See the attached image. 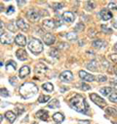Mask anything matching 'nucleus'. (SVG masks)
<instances>
[{"label": "nucleus", "mask_w": 117, "mask_h": 124, "mask_svg": "<svg viewBox=\"0 0 117 124\" xmlns=\"http://www.w3.org/2000/svg\"><path fill=\"white\" fill-rule=\"evenodd\" d=\"M14 39L11 34H3L1 36V43L2 44H11L13 43Z\"/></svg>", "instance_id": "dca6fc26"}, {"label": "nucleus", "mask_w": 117, "mask_h": 124, "mask_svg": "<svg viewBox=\"0 0 117 124\" xmlns=\"http://www.w3.org/2000/svg\"><path fill=\"white\" fill-rule=\"evenodd\" d=\"M100 15H101V17H102V19L103 21H108V20H110V19L112 18L111 12L108 11L107 9H102V10L101 11Z\"/></svg>", "instance_id": "2eb2a0df"}, {"label": "nucleus", "mask_w": 117, "mask_h": 124, "mask_svg": "<svg viewBox=\"0 0 117 124\" xmlns=\"http://www.w3.org/2000/svg\"><path fill=\"white\" fill-rule=\"evenodd\" d=\"M47 67L45 65H43L42 63H39L36 65L35 69H34V71L37 73V74H44L46 71H47Z\"/></svg>", "instance_id": "f8f14e48"}, {"label": "nucleus", "mask_w": 117, "mask_h": 124, "mask_svg": "<svg viewBox=\"0 0 117 124\" xmlns=\"http://www.w3.org/2000/svg\"><path fill=\"white\" fill-rule=\"evenodd\" d=\"M16 23H17V26H18L20 29H22V31H27V30L29 29V25H28L22 19H19Z\"/></svg>", "instance_id": "9d476101"}, {"label": "nucleus", "mask_w": 117, "mask_h": 124, "mask_svg": "<svg viewBox=\"0 0 117 124\" xmlns=\"http://www.w3.org/2000/svg\"><path fill=\"white\" fill-rule=\"evenodd\" d=\"M86 4H87V6H88L87 8H88V9H90V10L94 9V8H95V6H96V5H95V3H94L93 1H87V2H86Z\"/></svg>", "instance_id": "473e14b6"}, {"label": "nucleus", "mask_w": 117, "mask_h": 124, "mask_svg": "<svg viewBox=\"0 0 117 124\" xmlns=\"http://www.w3.org/2000/svg\"><path fill=\"white\" fill-rule=\"evenodd\" d=\"M81 89H82L83 91H87V90H90V89H91V87H90L89 85H87V84H84V83H82Z\"/></svg>", "instance_id": "4c0bfd02"}, {"label": "nucleus", "mask_w": 117, "mask_h": 124, "mask_svg": "<svg viewBox=\"0 0 117 124\" xmlns=\"http://www.w3.org/2000/svg\"><path fill=\"white\" fill-rule=\"evenodd\" d=\"M49 54H50V56H52L54 58H58V51L57 49H51Z\"/></svg>", "instance_id": "7c9ffc66"}, {"label": "nucleus", "mask_w": 117, "mask_h": 124, "mask_svg": "<svg viewBox=\"0 0 117 124\" xmlns=\"http://www.w3.org/2000/svg\"><path fill=\"white\" fill-rule=\"evenodd\" d=\"M105 112L108 115H111V116H116L117 115V110L114 109L113 108H105Z\"/></svg>", "instance_id": "393cba45"}, {"label": "nucleus", "mask_w": 117, "mask_h": 124, "mask_svg": "<svg viewBox=\"0 0 117 124\" xmlns=\"http://www.w3.org/2000/svg\"><path fill=\"white\" fill-rule=\"evenodd\" d=\"M60 48H63V49H66V48H67V44H66V43H60V46H58Z\"/></svg>", "instance_id": "c03bdc74"}, {"label": "nucleus", "mask_w": 117, "mask_h": 124, "mask_svg": "<svg viewBox=\"0 0 117 124\" xmlns=\"http://www.w3.org/2000/svg\"><path fill=\"white\" fill-rule=\"evenodd\" d=\"M17 3L21 6V5H24V4L26 3V1H17Z\"/></svg>", "instance_id": "49530a36"}, {"label": "nucleus", "mask_w": 117, "mask_h": 124, "mask_svg": "<svg viewBox=\"0 0 117 124\" xmlns=\"http://www.w3.org/2000/svg\"><path fill=\"white\" fill-rule=\"evenodd\" d=\"M15 42L19 46H22V47H23V46L26 45V39H25V37L22 34H18L16 36V38H15Z\"/></svg>", "instance_id": "ddd939ff"}, {"label": "nucleus", "mask_w": 117, "mask_h": 124, "mask_svg": "<svg viewBox=\"0 0 117 124\" xmlns=\"http://www.w3.org/2000/svg\"><path fill=\"white\" fill-rule=\"evenodd\" d=\"M0 25H1V30H0V34H1V36L3 35V22L0 23Z\"/></svg>", "instance_id": "a18cd8bd"}, {"label": "nucleus", "mask_w": 117, "mask_h": 124, "mask_svg": "<svg viewBox=\"0 0 117 124\" xmlns=\"http://www.w3.org/2000/svg\"><path fill=\"white\" fill-rule=\"evenodd\" d=\"M42 87H43V89H44L45 91H47V92H52V91L54 90V86H53V84H51V83H45V84L42 85Z\"/></svg>", "instance_id": "bb28decb"}, {"label": "nucleus", "mask_w": 117, "mask_h": 124, "mask_svg": "<svg viewBox=\"0 0 117 124\" xmlns=\"http://www.w3.org/2000/svg\"><path fill=\"white\" fill-rule=\"evenodd\" d=\"M58 107H60V103H58V101L57 99L51 100V102L48 105V108H58Z\"/></svg>", "instance_id": "4be33fe9"}, {"label": "nucleus", "mask_w": 117, "mask_h": 124, "mask_svg": "<svg viewBox=\"0 0 117 124\" xmlns=\"http://www.w3.org/2000/svg\"><path fill=\"white\" fill-rule=\"evenodd\" d=\"M63 19L66 21V22H68V23H72L75 19V16L71 13V12H65L63 14Z\"/></svg>", "instance_id": "a211bd4d"}, {"label": "nucleus", "mask_w": 117, "mask_h": 124, "mask_svg": "<svg viewBox=\"0 0 117 124\" xmlns=\"http://www.w3.org/2000/svg\"><path fill=\"white\" fill-rule=\"evenodd\" d=\"M28 49L34 55H38L43 51V44L39 39L32 38L28 43Z\"/></svg>", "instance_id": "7ed1b4c3"}, {"label": "nucleus", "mask_w": 117, "mask_h": 124, "mask_svg": "<svg viewBox=\"0 0 117 124\" xmlns=\"http://www.w3.org/2000/svg\"><path fill=\"white\" fill-rule=\"evenodd\" d=\"M55 40H56L55 35H53L51 33H46L44 35V37H43V41H44V43L46 45H52V44H54Z\"/></svg>", "instance_id": "6e6552de"}, {"label": "nucleus", "mask_w": 117, "mask_h": 124, "mask_svg": "<svg viewBox=\"0 0 117 124\" xmlns=\"http://www.w3.org/2000/svg\"><path fill=\"white\" fill-rule=\"evenodd\" d=\"M50 99H51V98H50V96L41 95V96L39 97V99H38V102H39L40 104H45V103H47V102H48Z\"/></svg>", "instance_id": "cd10ccee"}, {"label": "nucleus", "mask_w": 117, "mask_h": 124, "mask_svg": "<svg viewBox=\"0 0 117 124\" xmlns=\"http://www.w3.org/2000/svg\"><path fill=\"white\" fill-rule=\"evenodd\" d=\"M15 12V8L13 7V6H9V8H8V10H7V14L8 15H11L12 13H14Z\"/></svg>", "instance_id": "58836bf2"}, {"label": "nucleus", "mask_w": 117, "mask_h": 124, "mask_svg": "<svg viewBox=\"0 0 117 124\" xmlns=\"http://www.w3.org/2000/svg\"><path fill=\"white\" fill-rule=\"evenodd\" d=\"M9 81H10V83L13 85V86H16L17 85V81H18V78L17 77H15V76H12L10 79H9Z\"/></svg>", "instance_id": "c9c22d12"}, {"label": "nucleus", "mask_w": 117, "mask_h": 124, "mask_svg": "<svg viewBox=\"0 0 117 124\" xmlns=\"http://www.w3.org/2000/svg\"><path fill=\"white\" fill-rule=\"evenodd\" d=\"M110 59L114 62V63L117 64V54H112V55H110Z\"/></svg>", "instance_id": "a19ab883"}, {"label": "nucleus", "mask_w": 117, "mask_h": 124, "mask_svg": "<svg viewBox=\"0 0 117 124\" xmlns=\"http://www.w3.org/2000/svg\"><path fill=\"white\" fill-rule=\"evenodd\" d=\"M92 45H93V47L100 49V48H102V47L104 45V42L102 41V40H95V41H93Z\"/></svg>", "instance_id": "b1692460"}, {"label": "nucleus", "mask_w": 117, "mask_h": 124, "mask_svg": "<svg viewBox=\"0 0 117 124\" xmlns=\"http://www.w3.org/2000/svg\"><path fill=\"white\" fill-rule=\"evenodd\" d=\"M60 79L62 81H65V82H69L73 79V74H72L71 71L66 70V71H64L60 74Z\"/></svg>", "instance_id": "423d86ee"}, {"label": "nucleus", "mask_w": 117, "mask_h": 124, "mask_svg": "<svg viewBox=\"0 0 117 124\" xmlns=\"http://www.w3.org/2000/svg\"><path fill=\"white\" fill-rule=\"evenodd\" d=\"M26 17L29 21H31V22H37L40 18V15L38 14V12L34 9H30V10H28L26 12Z\"/></svg>", "instance_id": "39448f33"}, {"label": "nucleus", "mask_w": 117, "mask_h": 124, "mask_svg": "<svg viewBox=\"0 0 117 124\" xmlns=\"http://www.w3.org/2000/svg\"><path fill=\"white\" fill-rule=\"evenodd\" d=\"M16 56H17V58H18L20 61H25V60L27 59V53H26L23 49L18 50L17 53H16Z\"/></svg>", "instance_id": "f3484780"}, {"label": "nucleus", "mask_w": 117, "mask_h": 124, "mask_svg": "<svg viewBox=\"0 0 117 124\" xmlns=\"http://www.w3.org/2000/svg\"><path fill=\"white\" fill-rule=\"evenodd\" d=\"M78 123L79 124H90V121L89 120H80Z\"/></svg>", "instance_id": "37998d69"}, {"label": "nucleus", "mask_w": 117, "mask_h": 124, "mask_svg": "<svg viewBox=\"0 0 117 124\" xmlns=\"http://www.w3.org/2000/svg\"><path fill=\"white\" fill-rule=\"evenodd\" d=\"M114 49H115V51H116V52H117V43H116V44H115V46H114Z\"/></svg>", "instance_id": "8fccbe9b"}, {"label": "nucleus", "mask_w": 117, "mask_h": 124, "mask_svg": "<svg viewBox=\"0 0 117 124\" xmlns=\"http://www.w3.org/2000/svg\"><path fill=\"white\" fill-rule=\"evenodd\" d=\"M53 119H54L56 122H58V123H61V122H63V121L65 120V116H64L63 113L56 112V113L53 115Z\"/></svg>", "instance_id": "aec40b11"}, {"label": "nucleus", "mask_w": 117, "mask_h": 124, "mask_svg": "<svg viewBox=\"0 0 117 124\" xmlns=\"http://www.w3.org/2000/svg\"><path fill=\"white\" fill-rule=\"evenodd\" d=\"M112 91H113V90H112V88H110V87H103V88L101 89L100 92L102 93V95H103V96H108Z\"/></svg>", "instance_id": "5701e85b"}, {"label": "nucleus", "mask_w": 117, "mask_h": 124, "mask_svg": "<svg viewBox=\"0 0 117 124\" xmlns=\"http://www.w3.org/2000/svg\"><path fill=\"white\" fill-rule=\"evenodd\" d=\"M62 8H64V4H63V3L56 4V6H55V9H56V10H60V9H62Z\"/></svg>", "instance_id": "79ce46f5"}, {"label": "nucleus", "mask_w": 117, "mask_h": 124, "mask_svg": "<svg viewBox=\"0 0 117 124\" xmlns=\"http://www.w3.org/2000/svg\"><path fill=\"white\" fill-rule=\"evenodd\" d=\"M108 8H109V9H113V10H117V2H116V1H111V2H109Z\"/></svg>", "instance_id": "2f4dec72"}, {"label": "nucleus", "mask_w": 117, "mask_h": 124, "mask_svg": "<svg viewBox=\"0 0 117 124\" xmlns=\"http://www.w3.org/2000/svg\"><path fill=\"white\" fill-rule=\"evenodd\" d=\"M84 24L82 23H77L76 24V26H75V30H77V31H80V30H83L84 29Z\"/></svg>", "instance_id": "72a5a7b5"}, {"label": "nucleus", "mask_w": 117, "mask_h": 124, "mask_svg": "<svg viewBox=\"0 0 117 124\" xmlns=\"http://www.w3.org/2000/svg\"><path fill=\"white\" fill-rule=\"evenodd\" d=\"M6 69L7 70H15L17 69V64L15 63L14 61H10L9 63L6 65Z\"/></svg>", "instance_id": "a878e982"}, {"label": "nucleus", "mask_w": 117, "mask_h": 124, "mask_svg": "<svg viewBox=\"0 0 117 124\" xmlns=\"http://www.w3.org/2000/svg\"><path fill=\"white\" fill-rule=\"evenodd\" d=\"M113 26H114L115 28H117V20H116V21L113 23Z\"/></svg>", "instance_id": "de8ad7c7"}, {"label": "nucleus", "mask_w": 117, "mask_h": 124, "mask_svg": "<svg viewBox=\"0 0 117 124\" xmlns=\"http://www.w3.org/2000/svg\"><path fill=\"white\" fill-rule=\"evenodd\" d=\"M90 98H91V100H92L96 105H98V106L101 107V108H103V107L106 105L105 101H104L102 97H100L98 94H95V93H93V94L90 95Z\"/></svg>", "instance_id": "20e7f679"}, {"label": "nucleus", "mask_w": 117, "mask_h": 124, "mask_svg": "<svg viewBox=\"0 0 117 124\" xmlns=\"http://www.w3.org/2000/svg\"><path fill=\"white\" fill-rule=\"evenodd\" d=\"M102 31L103 32H106V33H110L112 30L111 29H109L107 26H105V25H102Z\"/></svg>", "instance_id": "e433bc0d"}, {"label": "nucleus", "mask_w": 117, "mask_h": 124, "mask_svg": "<svg viewBox=\"0 0 117 124\" xmlns=\"http://www.w3.org/2000/svg\"><path fill=\"white\" fill-rule=\"evenodd\" d=\"M97 79H98V81H100V82L106 81V77H105V76H103V75H99Z\"/></svg>", "instance_id": "ea45409f"}, {"label": "nucleus", "mask_w": 117, "mask_h": 124, "mask_svg": "<svg viewBox=\"0 0 117 124\" xmlns=\"http://www.w3.org/2000/svg\"><path fill=\"white\" fill-rule=\"evenodd\" d=\"M69 106L76 111L86 113L87 110L89 109L88 104L86 103L85 99L81 95H75L70 101H69Z\"/></svg>", "instance_id": "f257e3e1"}, {"label": "nucleus", "mask_w": 117, "mask_h": 124, "mask_svg": "<svg viewBox=\"0 0 117 124\" xmlns=\"http://www.w3.org/2000/svg\"><path fill=\"white\" fill-rule=\"evenodd\" d=\"M43 27L47 30L53 29L56 27V23L53 20H45V21H43Z\"/></svg>", "instance_id": "9b49d317"}, {"label": "nucleus", "mask_w": 117, "mask_h": 124, "mask_svg": "<svg viewBox=\"0 0 117 124\" xmlns=\"http://www.w3.org/2000/svg\"><path fill=\"white\" fill-rule=\"evenodd\" d=\"M1 96H2V97H8V96H9L8 90H7L6 88H1Z\"/></svg>", "instance_id": "f704fd0d"}, {"label": "nucleus", "mask_w": 117, "mask_h": 124, "mask_svg": "<svg viewBox=\"0 0 117 124\" xmlns=\"http://www.w3.org/2000/svg\"><path fill=\"white\" fill-rule=\"evenodd\" d=\"M5 116H6V118H7L11 123H13V122L16 120V114H15L13 111H7V112L5 113Z\"/></svg>", "instance_id": "412c9836"}, {"label": "nucleus", "mask_w": 117, "mask_h": 124, "mask_svg": "<svg viewBox=\"0 0 117 124\" xmlns=\"http://www.w3.org/2000/svg\"><path fill=\"white\" fill-rule=\"evenodd\" d=\"M35 115H36L37 118H39V119H41V120H43V121H46V120H48V118H49V113H48V111L45 110V109H40V110H38Z\"/></svg>", "instance_id": "1a4fd4ad"}, {"label": "nucleus", "mask_w": 117, "mask_h": 124, "mask_svg": "<svg viewBox=\"0 0 117 124\" xmlns=\"http://www.w3.org/2000/svg\"><path fill=\"white\" fill-rule=\"evenodd\" d=\"M30 72V69H29L28 66H23L22 67V69L20 70V72H19V76L21 78H24L25 76H27Z\"/></svg>", "instance_id": "4468645a"}, {"label": "nucleus", "mask_w": 117, "mask_h": 124, "mask_svg": "<svg viewBox=\"0 0 117 124\" xmlns=\"http://www.w3.org/2000/svg\"><path fill=\"white\" fill-rule=\"evenodd\" d=\"M79 76H80V78H81L82 80H85V81L92 82V81L95 80L94 75L88 73V72H86V71H84V70H80V71H79Z\"/></svg>", "instance_id": "0eeeda50"}, {"label": "nucleus", "mask_w": 117, "mask_h": 124, "mask_svg": "<svg viewBox=\"0 0 117 124\" xmlns=\"http://www.w3.org/2000/svg\"><path fill=\"white\" fill-rule=\"evenodd\" d=\"M109 100L112 103H117V93H112L109 95Z\"/></svg>", "instance_id": "c756f323"}, {"label": "nucleus", "mask_w": 117, "mask_h": 124, "mask_svg": "<svg viewBox=\"0 0 117 124\" xmlns=\"http://www.w3.org/2000/svg\"><path fill=\"white\" fill-rule=\"evenodd\" d=\"M114 73L117 75V65L115 66V68H114Z\"/></svg>", "instance_id": "09e8293b"}, {"label": "nucleus", "mask_w": 117, "mask_h": 124, "mask_svg": "<svg viewBox=\"0 0 117 124\" xmlns=\"http://www.w3.org/2000/svg\"><path fill=\"white\" fill-rule=\"evenodd\" d=\"M87 69L92 70V71H97V70H98V63H97V61H95V60L91 61L90 63L87 65Z\"/></svg>", "instance_id": "6ab92c4d"}, {"label": "nucleus", "mask_w": 117, "mask_h": 124, "mask_svg": "<svg viewBox=\"0 0 117 124\" xmlns=\"http://www.w3.org/2000/svg\"><path fill=\"white\" fill-rule=\"evenodd\" d=\"M37 92V86L31 82H25L20 87V94L23 99H29L33 97Z\"/></svg>", "instance_id": "f03ea898"}, {"label": "nucleus", "mask_w": 117, "mask_h": 124, "mask_svg": "<svg viewBox=\"0 0 117 124\" xmlns=\"http://www.w3.org/2000/svg\"><path fill=\"white\" fill-rule=\"evenodd\" d=\"M55 124H57V123H55Z\"/></svg>", "instance_id": "3c124183"}, {"label": "nucleus", "mask_w": 117, "mask_h": 124, "mask_svg": "<svg viewBox=\"0 0 117 124\" xmlns=\"http://www.w3.org/2000/svg\"><path fill=\"white\" fill-rule=\"evenodd\" d=\"M66 38H67L68 40H76V39H77V34H76V32H74V31L68 32V33L66 34Z\"/></svg>", "instance_id": "c85d7f7f"}]
</instances>
